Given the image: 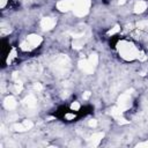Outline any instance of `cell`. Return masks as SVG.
I'll use <instances>...</instances> for the list:
<instances>
[{
    "label": "cell",
    "instance_id": "7a4b0ae2",
    "mask_svg": "<svg viewBox=\"0 0 148 148\" xmlns=\"http://www.w3.org/2000/svg\"><path fill=\"white\" fill-rule=\"evenodd\" d=\"M42 44H43V38L39 35H37V34H29V35L24 36L20 40L17 47H18V50L21 52L31 53V52L36 51L37 49H39Z\"/></svg>",
    "mask_w": 148,
    "mask_h": 148
},
{
    "label": "cell",
    "instance_id": "3957f363",
    "mask_svg": "<svg viewBox=\"0 0 148 148\" xmlns=\"http://www.w3.org/2000/svg\"><path fill=\"white\" fill-rule=\"evenodd\" d=\"M8 3H9V0H1V8L5 9Z\"/></svg>",
    "mask_w": 148,
    "mask_h": 148
},
{
    "label": "cell",
    "instance_id": "6da1fadb",
    "mask_svg": "<svg viewBox=\"0 0 148 148\" xmlns=\"http://www.w3.org/2000/svg\"><path fill=\"white\" fill-rule=\"evenodd\" d=\"M112 47L118 58L125 62H139L147 58L145 49L131 37H117L112 42Z\"/></svg>",
    "mask_w": 148,
    "mask_h": 148
}]
</instances>
